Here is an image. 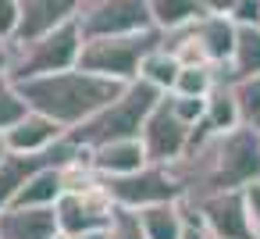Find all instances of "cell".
<instances>
[{
  "mask_svg": "<svg viewBox=\"0 0 260 239\" xmlns=\"http://www.w3.org/2000/svg\"><path fill=\"white\" fill-rule=\"evenodd\" d=\"M185 200H203L210 193L246 189L260 178V129L239 125L228 132H210L200 146L171 161Z\"/></svg>",
  "mask_w": 260,
  "mask_h": 239,
  "instance_id": "1",
  "label": "cell"
},
{
  "mask_svg": "<svg viewBox=\"0 0 260 239\" xmlns=\"http://www.w3.org/2000/svg\"><path fill=\"white\" fill-rule=\"evenodd\" d=\"M22 100L29 104V111H40L47 118H54L64 132L82 125L86 118H93L96 111H104L111 100H118L125 93L128 82L86 72V68H64V72H47V75H29L15 82Z\"/></svg>",
  "mask_w": 260,
  "mask_h": 239,
  "instance_id": "2",
  "label": "cell"
},
{
  "mask_svg": "<svg viewBox=\"0 0 260 239\" xmlns=\"http://www.w3.org/2000/svg\"><path fill=\"white\" fill-rule=\"evenodd\" d=\"M160 97H164V89L150 86L146 79H132L118 100H111L104 111H96L82 125L68 129L64 136H72L75 143L93 146V150L104 143H114V139H139V132H143L150 111L160 104Z\"/></svg>",
  "mask_w": 260,
  "mask_h": 239,
  "instance_id": "3",
  "label": "cell"
},
{
  "mask_svg": "<svg viewBox=\"0 0 260 239\" xmlns=\"http://www.w3.org/2000/svg\"><path fill=\"white\" fill-rule=\"evenodd\" d=\"M82 29H79V18L57 25L54 33L47 36H36L29 43H8V75L18 82V79H29V75H47V72H64V68H75L79 65V54H82Z\"/></svg>",
  "mask_w": 260,
  "mask_h": 239,
  "instance_id": "4",
  "label": "cell"
},
{
  "mask_svg": "<svg viewBox=\"0 0 260 239\" xmlns=\"http://www.w3.org/2000/svg\"><path fill=\"white\" fill-rule=\"evenodd\" d=\"M160 29H139V33H125V36H96L82 43L79 54V68L118 79V82H132L139 79V65L143 57L160 43Z\"/></svg>",
  "mask_w": 260,
  "mask_h": 239,
  "instance_id": "5",
  "label": "cell"
},
{
  "mask_svg": "<svg viewBox=\"0 0 260 239\" xmlns=\"http://www.w3.org/2000/svg\"><path fill=\"white\" fill-rule=\"evenodd\" d=\"M54 211H57V228L64 235H86V232H107L118 203L111 200L104 178L93 175L89 182L64 189L61 200L54 203Z\"/></svg>",
  "mask_w": 260,
  "mask_h": 239,
  "instance_id": "6",
  "label": "cell"
},
{
  "mask_svg": "<svg viewBox=\"0 0 260 239\" xmlns=\"http://www.w3.org/2000/svg\"><path fill=\"white\" fill-rule=\"evenodd\" d=\"M111 200L118 207H128V211H139V207H150V203H168V200H182L185 189L178 182V175L171 171V164H146L132 175H114V178H104Z\"/></svg>",
  "mask_w": 260,
  "mask_h": 239,
  "instance_id": "7",
  "label": "cell"
},
{
  "mask_svg": "<svg viewBox=\"0 0 260 239\" xmlns=\"http://www.w3.org/2000/svg\"><path fill=\"white\" fill-rule=\"evenodd\" d=\"M79 29L86 40L125 36V33L153 29V15L146 0H86V8L79 11Z\"/></svg>",
  "mask_w": 260,
  "mask_h": 239,
  "instance_id": "8",
  "label": "cell"
},
{
  "mask_svg": "<svg viewBox=\"0 0 260 239\" xmlns=\"http://www.w3.org/2000/svg\"><path fill=\"white\" fill-rule=\"evenodd\" d=\"M139 139H143V150H146V161H150V164H171V161H178V157L185 154L189 125L171 111L168 93H164L160 104L150 111V118H146Z\"/></svg>",
  "mask_w": 260,
  "mask_h": 239,
  "instance_id": "9",
  "label": "cell"
},
{
  "mask_svg": "<svg viewBox=\"0 0 260 239\" xmlns=\"http://www.w3.org/2000/svg\"><path fill=\"white\" fill-rule=\"evenodd\" d=\"M200 207V218L214 239H256L246 211V193L228 189V193H210L203 200H192Z\"/></svg>",
  "mask_w": 260,
  "mask_h": 239,
  "instance_id": "10",
  "label": "cell"
},
{
  "mask_svg": "<svg viewBox=\"0 0 260 239\" xmlns=\"http://www.w3.org/2000/svg\"><path fill=\"white\" fill-rule=\"evenodd\" d=\"M86 8V0H22V22L11 43H29L36 36L54 33L57 25L79 18V11Z\"/></svg>",
  "mask_w": 260,
  "mask_h": 239,
  "instance_id": "11",
  "label": "cell"
},
{
  "mask_svg": "<svg viewBox=\"0 0 260 239\" xmlns=\"http://www.w3.org/2000/svg\"><path fill=\"white\" fill-rule=\"evenodd\" d=\"M54 207H4L0 211V239H57Z\"/></svg>",
  "mask_w": 260,
  "mask_h": 239,
  "instance_id": "12",
  "label": "cell"
},
{
  "mask_svg": "<svg viewBox=\"0 0 260 239\" xmlns=\"http://www.w3.org/2000/svg\"><path fill=\"white\" fill-rule=\"evenodd\" d=\"M192 33L200 36L210 65L217 68V79H224L228 65H232V54H235V33H239V25L228 15H203L200 22H192Z\"/></svg>",
  "mask_w": 260,
  "mask_h": 239,
  "instance_id": "13",
  "label": "cell"
},
{
  "mask_svg": "<svg viewBox=\"0 0 260 239\" xmlns=\"http://www.w3.org/2000/svg\"><path fill=\"white\" fill-rule=\"evenodd\" d=\"M61 136H64V129H61L54 118L40 114V111H29L22 122H15V125L4 132L8 150H18V154H40V150H47L50 143H57Z\"/></svg>",
  "mask_w": 260,
  "mask_h": 239,
  "instance_id": "14",
  "label": "cell"
},
{
  "mask_svg": "<svg viewBox=\"0 0 260 239\" xmlns=\"http://www.w3.org/2000/svg\"><path fill=\"white\" fill-rule=\"evenodd\" d=\"M146 150L143 139H114L93 150V171L100 178H114V175H132L139 168H146Z\"/></svg>",
  "mask_w": 260,
  "mask_h": 239,
  "instance_id": "15",
  "label": "cell"
},
{
  "mask_svg": "<svg viewBox=\"0 0 260 239\" xmlns=\"http://www.w3.org/2000/svg\"><path fill=\"white\" fill-rule=\"evenodd\" d=\"M139 225L146 232V239H182L185 232V211L182 200H168V203H150L139 207Z\"/></svg>",
  "mask_w": 260,
  "mask_h": 239,
  "instance_id": "16",
  "label": "cell"
},
{
  "mask_svg": "<svg viewBox=\"0 0 260 239\" xmlns=\"http://www.w3.org/2000/svg\"><path fill=\"white\" fill-rule=\"evenodd\" d=\"M64 193V168H40L11 200V207H54Z\"/></svg>",
  "mask_w": 260,
  "mask_h": 239,
  "instance_id": "17",
  "label": "cell"
},
{
  "mask_svg": "<svg viewBox=\"0 0 260 239\" xmlns=\"http://www.w3.org/2000/svg\"><path fill=\"white\" fill-rule=\"evenodd\" d=\"M150 4V15H153V25L160 33H175V29H185L192 22H200L207 11L203 0H146Z\"/></svg>",
  "mask_w": 260,
  "mask_h": 239,
  "instance_id": "18",
  "label": "cell"
},
{
  "mask_svg": "<svg viewBox=\"0 0 260 239\" xmlns=\"http://www.w3.org/2000/svg\"><path fill=\"white\" fill-rule=\"evenodd\" d=\"M242 75H260V25H239L235 33V54H232L224 82Z\"/></svg>",
  "mask_w": 260,
  "mask_h": 239,
  "instance_id": "19",
  "label": "cell"
},
{
  "mask_svg": "<svg viewBox=\"0 0 260 239\" xmlns=\"http://www.w3.org/2000/svg\"><path fill=\"white\" fill-rule=\"evenodd\" d=\"M160 40H164V36H160ZM178 72H182V65H178V57H175L164 43H157V47L143 57V65H139V79H146L150 86H157V89H164V93L175 89Z\"/></svg>",
  "mask_w": 260,
  "mask_h": 239,
  "instance_id": "20",
  "label": "cell"
},
{
  "mask_svg": "<svg viewBox=\"0 0 260 239\" xmlns=\"http://www.w3.org/2000/svg\"><path fill=\"white\" fill-rule=\"evenodd\" d=\"M207 122H210L214 132H228V129H239V125H242L235 93H232V86H228L224 79L207 93Z\"/></svg>",
  "mask_w": 260,
  "mask_h": 239,
  "instance_id": "21",
  "label": "cell"
},
{
  "mask_svg": "<svg viewBox=\"0 0 260 239\" xmlns=\"http://www.w3.org/2000/svg\"><path fill=\"white\" fill-rule=\"evenodd\" d=\"M228 86H232V93H235L242 125L256 129V125H260V75H242V79H232Z\"/></svg>",
  "mask_w": 260,
  "mask_h": 239,
  "instance_id": "22",
  "label": "cell"
},
{
  "mask_svg": "<svg viewBox=\"0 0 260 239\" xmlns=\"http://www.w3.org/2000/svg\"><path fill=\"white\" fill-rule=\"evenodd\" d=\"M217 68L214 65H182L178 79H175V89L171 93H189V97H207L214 86H217Z\"/></svg>",
  "mask_w": 260,
  "mask_h": 239,
  "instance_id": "23",
  "label": "cell"
},
{
  "mask_svg": "<svg viewBox=\"0 0 260 239\" xmlns=\"http://www.w3.org/2000/svg\"><path fill=\"white\" fill-rule=\"evenodd\" d=\"M25 114H29V104L22 100V93H18L15 79L8 75V68H0V132H8Z\"/></svg>",
  "mask_w": 260,
  "mask_h": 239,
  "instance_id": "24",
  "label": "cell"
},
{
  "mask_svg": "<svg viewBox=\"0 0 260 239\" xmlns=\"http://www.w3.org/2000/svg\"><path fill=\"white\" fill-rule=\"evenodd\" d=\"M104 235L107 239H146V232L139 225V214L128 211V207H118L114 211V218H111V225H107Z\"/></svg>",
  "mask_w": 260,
  "mask_h": 239,
  "instance_id": "25",
  "label": "cell"
},
{
  "mask_svg": "<svg viewBox=\"0 0 260 239\" xmlns=\"http://www.w3.org/2000/svg\"><path fill=\"white\" fill-rule=\"evenodd\" d=\"M168 100H171V111L192 129L196 122H203L207 118V97H189V93H168Z\"/></svg>",
  "mask_w": 260,
  "mask_h": 239,
  "instance_id": "26",
  "label": "cell"
},
{
  "mask_svg": "<svg viewBox=\"0 0 260 239\" xmlns=\"http://www.w3.org/2000/svg\"><path fill=\"white\" fill-rule=\"evenodd\" d=\"M22 22V0H0V43H11Z\"/></svg>",
  "mask_w": 260,
  "mask_h": 239,
  "instance_id": "27",
  "label": "cell"
},
{
  "mask_svg": "<svg viewBox=\"0 0 260 239\" xmlns=\"http://www.w3.org/2000/svg\"><path fill=\"white\" fill-rule=\"evenodd\" d=\"M228 18L235 25H260V0H239L228 11Z\"/></svg>",
  "mask_w": 260,
  "mask_h": 239,
  "instance_id": "28",
  "label": "cell"
},
{
  "mask_svg": "<svg viewBox=\"0 0 260 239\" xmlns=\"http://www.w3.org/2000/svg\"><path fill=\"white\" fill-rule=\"evenodd\" d=\"M246 211H249V225H253V235L260 239V178L256 182H249L246 189Z\"/></svg>",
  "mask_w": 260,
  "mask_h": 239,
  "instance_id": "29",
  "label": "cell"
},
{
  "mask_svg": "<svg viewBox=\"0 0 260 239\" xmlns=\"http://www.w3.org/2000/svg\"><path fill=\"white\" fill-rule=\"evenodd\" d=\"M57 239H107L104 232H86V235H64V232H57Z\"/></svg>",
  "mask_w": 260,
  "mask_h": 239,
  "instance_id": "30",
  "label": "cell"
},
{
  "mask_svg": "<svg viewBox=\"0 0 260 239\" xmlns=\"http://www.w3.org/2000/svg\"><path fill=\"white\" fill-rule=\"evenodd\" d=\"M4 154H8V139H4V132H0V161H4Z\"/></svg>",
  "mask_w": 260,
  "mask_h": 239,
  "instance_id": "31",
  "label": "cell"
},
{
  "mask_svg": "<svg viewBox=\"0 0 260 239\" xmlns=\"http://www.w3.org/2000/svg\"><path fill=\"white\" fill-rule=\"evenodd\" d=\"M256 129H260V125H256Z\"/></svg>",
  "mask_w": 260,
  "mask_h": 239,
  "instance_id": "32",
  "label": "cell"
}]
</instances>
